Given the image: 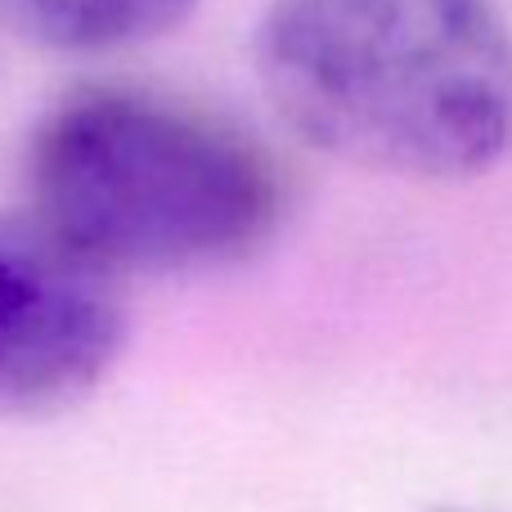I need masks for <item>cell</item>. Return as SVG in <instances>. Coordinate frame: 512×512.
Returning <instances> with one entry per match:
<instances>
[{
  "instance_id": "obj_5",
  "label": "cell",
  "mask_w": 512,
  "mask_h": 512,
  "mask_svg": "<svg viewBox=\"0 0 512 512\" xmlns=\"http://www.w3.org/2000/svg\"><path fill=\"white\" fill-rule=\"evenodd\" d=\"M436 512H463V508H436Z\"/></svg>"
},
{
  "instance_id": "obj_3",
  "label": "cell",
  "mask_w": 512,
  "mask_h": 512,
  "mask_svg": "<svg viewBox=\"0 0 512 512\" xmlns=\"http://www.w3.org/2000/svg\"><path fill=\"white\" fill-rule=\"evenodd\" d=\"M122 337V279L27 212L0 216V414L77 405L108 378Z\"/></svg>"
},
{
  "instance_id": "obj_4",
  "label": "cell",
  "mask_w": 512,
  "mask_h": 512,
  "mask_svg": "<svg viewBox=\"0 0 512 512\" xmlns=\"http://www.w3.org/2000/svg\"><path fill=\"white\" fill-rule=\"evenodd\" d=\"M198 0H0V14L59 54H113L176 32Z\"/></svg>"
},
{
  "instance_id": "obj_1",
  "label": "cell",
  "mask_w": 512,
  "mask_h": 512,
  "mask_svg": "<svg viewBox=\"0 0 512 512\" xmlns=\"http://www.w3.org/2000/svg\"><path fill=\"white\" fill-rule=\"evenodd\" d=\"M256 77L337 162L468 180L512 149V32L495 0H270Z\"/></svg>"
},
{
  "instance_id": "obj_2",
  "label": "cell",
  "mask_w": 512,
  "mask_h": 512,
  "mask_svg": "<svg viewBox=\"0 0 512 512\" xmlns=\"http://www.w3.org/2000/svg\"><path fill=\"white\" fill-rule=\"evenodd\" d=\"M23 212L113 279L189 274L261 252L288 185L230 117L167 90L90 81L27 135Z\"/></svg>"
}]
</instances>
